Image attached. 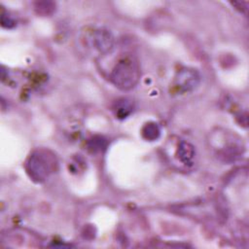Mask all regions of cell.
Listing matches in <instances>:
<instances>
[{
    "mask_svg": "<svg viewBox=\"0 0 249 249\" xmlns=\"http://www.w3.org/2000/svg\"><path fill=\"white\" fill-rule=\"evenodd\" d=\"M147 132V136L146 138L148 139H155L158 137L159 133H160V130L158 128V126L155 124H149L146 125L143 133H146Z\"/></svg>",
    "mask_w": 249,
    "mask_h": 249,
    "instance_id": "cell-5",
    "label": "cell"
},
{
    "mask_svg": "<svg viewBox=\"0 0 249 249\" xmlns=\"http://www.w3.org/2000/svg\"><path fill=\"white\" fill-rule=\"evenodd\" d=\"M138 77V65L131 57L121 59L116 64L111 76L114 84L123 89H131L136 84Z\"/></svg>",
    "mask_w": 249,
    "mask_h": 249,
    "instance_id": "cell-1",
    "label": "cell"
},
{
    "mask_svg": "<svg viewBox=\"0 0 249 249\" xmlns=\"http://www.w3.org/2000/svg\"><path fill=\"white\" fill-rule=\"evenodd\" d=\"M53 160L51 156L37 152L32 155L27 162V171L34 180L42 181L45 180L52 170Z\"/></svg>",
    "mask_w": 249,
    "mask_h": 249,
    "instance_id": "cell-2",
    "label": "cell"
},
{
    "mask_svg": "<svg viewBox=\"0 0 249 249\" xmlns=\"http://www.w3.org/2000/svg\"><path fill=\"white\" fill-rule=\"evenodd\" d=\"M92 43L101 53H106L112 48L113 38L106 30H97L92 36Z\"/></svg>",
    "mask_w": 249,
    "mask_h": 249,
    "instance_id": "cell-4",
    "label": "cell"
},
{
    "mask_svg": "<svg viewBox=\"0 0 249 249\" xmlns=\"http://www.w3.org/2000/svg\"><path fill=\"white\" fill-rule=\"evenodd\" d=\"M198 75L196 71L184 69L182 70L176 79V88L180 91H189L196 88L198 83Z\"/></svg>",
    "mask_w": 249,
    "mask_h": 249,
    "instance_id": "cell-3",
    "label": "cell"
}]
</instances>
